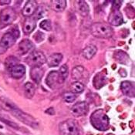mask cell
<instances>
[{
	"mask_svg": "<svg viewBox=\"0 0 135 135\" xmlns=\"http://www.w3.org/2000/svg\"><path fill=\"white\" fill-rule=\"evenodd\" d=\"M0 105L5 110H6L7 111L10 112L12 114L14 115L20 120L22 121L24 124H26L32 127H35V126L37 124L36 121L32 116L26 113H24L22 110H21L20 109L17 107V106H16L13 103L8 100L7 99H5V98L0 99Z\"/></svg>",
	"mask_w": 135,
	"mask_h": 135,
	"instance_id": "6da1fadb",
	"label": "cell"
},
{
	"mask_svg": "<svg viewBox=\"0 0 135 135\" xmlns=\"http://www.w3.org/2000/svg\"><path fill=\"white\" fill-rule=\"evenodd\" d=\"M90 122L95 129L100 131L108 130L110 127V119L103 109L94 111L90 116Z\"/></svg>",
	"mask_w": 135,
	"mask_h": 135,
	"instance_id": "7a4b0ae2",
	"label": "cell"
},
{
	"mask_svg": "<svg viewBox=\"0 0 135 135\" xmlns=\"http://www.w3.org/2000/svg\"><path fill=\"white\" fill-rule=\"evenodd\" d=\"M91 34L97 38L107 39L110 38L114 35V30L112 27L104 22H96L90 27Z\"/></svg>",
	"mask_w": 135,
	"mask_h": 135,
	"instance_id": "3957f363",
	"label": "cell"
},
{
	"mask_svg": "<svg viewBox=\"0 0 135 135\" xmlns=\"http://www.w3.org/2000/svg\"><path fill=\"white\" fill-rule=\"evenodd\" d=\"M18 37H20V31L17 29H12L5 33L0 41V54L4 53L9 48L12 46Z\"/></svg>",
	"mask_w": 135,
	"mask_h": 135,
	"instance_id": "277c9868",
	"label": "cell"
},
{
	"mask_svg": "<svg viewBox=\"0 0 135 135\" xmlns=\"http://www.w3.org/2000/svg\"><path fill=\"white\" fill-rule=\"evenodd\" d=\"M59 132L60 135H79L78 124L73 119H67L59 124Z\"/></svg>",
	"mask_w": 135,
	"mask_h": 135,
	"instance_id": "5b68a950",
	"label": "cell"
},
{
	"mask_svg": "<svg viewBox=\"0 0 135 135\" xmlns=\"http://www.w3.org/2000/svg\"><path fill=\"white\" fill-rule=\"evenodd\" d=\"M16 19V12L12 7H6L0 12V30L11 25Z\"/></svg>",
	"mask_w": 135,
	"mask_h": 135,
	"instance_id": "8992f818",
	"label": "cell"
},
{
	"mask_svg": "<svg viewBox=\"0 0 135 135\" xmlns=\"http://www.w3.org/2000/svg\"><path fill=\"white\" fill-rule=\"evenodd\" d=\"M26 62L32 67L41 66L42 65L46 62V58L43 52L40 51H33L26 59Z\"/></svg>",
	"mask_w": 135,
	"mask_h": 135,
	"instance_id": "52a82bcc",
	"label": "cell"
},
{
	"mask_svg": "<svg viewBox=\"0 0 135 135\" xmlns=\"http://www.w3.org/2000/svg\"><path fill=\"white\" fill-rule=\"evenodd\" d=\"M88 110H89L88 104L85 101H81L73 105L71 108V113L74 117H81L86 114Z\"/></svg>",
	"mask_w": 135,
	"mask_h": 135,
	"instance_id": "ba28073f",
	"label": "cell"
},
{
	"mask_svg": "<svg viewBox=\"0 0 135 135\" xmlns=\"http://www.w3.org/2000/svg\"><path fill=\"white\" fill-rule=\"evenodd\" d=\"M37 8H38L37 2L36 1H33V0L28 1V2H26V5L24 6L23 9L22 10V14L25 17H27V18L31 17V16L34 15Z\"/></svg>",
	"mask_w": 135,
	"mask_h": 135,
	"instance_id": "9c48e42d",
	"label": "cell"
},
{
	"mask_svg": "<svg viewBox=\"0 0 135 135\" xmlns=\"http://www.w3.org/2000/svg\"><path fill=\"white\" fill-rule=\"evenodd\" d=\"M108 22L112 26H120L124 22V18L121 12L117 9H112L110 14Z\"/></svg>",
	"mask_w": 135,
	"mask_h": 135,
	"instance_id": "30bf717a",
	"label": "cell"
},
{
	"mask_svg": "<svg viewBox=\"0 0 135 135\" xmlns=\"http://www.w3.org/2000/svg\"><path fill=\"white\" fill-rule=\"evenodd\" d=\"M46 83L52 89L56 88V86H57L58 84L62 83L60 80L58 71H52L49 73V75L46 77Z\"/></svg>",
	"mask_w": 135,
	"mask_h": 135,
	"instance_id": "8fae6325",
	"label": "cell"
},
{
	"mask_svg": "<svg viewBox=\"0 0 135 135\" xmlns=\"http://www.w3.org/2000/svg\"><path fill=\"white\" fill-rule=\"evenodd\" d=\"M120 89L125 96L129 97H134V85L131 81H124L120 84Z\"/></svg>",
	"mask_w": 135,
	"mask_h": 135,
	"instance_id": "7c38bea8",
	"label": "cell"
},
{
	"mask_svg": "<svg viewBox=\"0 0 135 135\" xmlns=\"http://www.w3.org/2000/svg\"><path fill=\"white\" fill-rule=\"evenodd\" d=\"M44 74V70L41 66H35L32 67L30 71V76L32 80L36 83H40L41 82L42 78Z\"/></svg>",
	"mask_w": 135,
	"mask_h": 135,
	"instance_id": "4fadbf2b",
	"label": "cell"
},
{
	"mask_svg": "<svg viewBox=\"0 0 135 135\" xmlns=\"http://www.w3.org/2000/svg\"><path fill=\"white\" fill-rule=\"evenodd\" d=\"M33 48V44L30 40L26 39L20 42L18 46V51L20 55H26Z\"/></svg>",
	"mask_w": 135,
	"mask_h": 135,
	"instance_id": "5bb4252c",
	"label": "cell"
},
{
	"mask_svg": "<svg viewBox=\"0 0 135 135\" xmlns=\"http://www.w3.org/2000/svg\"><path fill=\"white\" fill-rule=\"evenodd\" d=\"M36 26V20L33 17H29L26 18V20H25L22 30L25 34H30L35 30Z\"/></svg>",
	"mask_w": 135,
	"mask_h": 135,
	"instance_id": "9a60e30c",
	"label": "cell"
},
{
	"mask_svg": "<svg viewBox=\"0 0 135 135\" xmlns=\"http://www.w3.org/2000/svg\"><path fill=\"white\" fill-rule=\"evenodd\" d=\"M11 76L15 79H20L22 78L26 73V68L23 65L18 64L12 67L9 70Z\"/></svg>",
	"mask_w": 135,
	"mask_h": 135,
	"instance_id": "2e32d148",
	"label": "cell"
},
{
	"mask_svg": "<svg viewBox=\"0 0 135 135\" xmlns=\"http://www.w3.org/2000/svg\"><path fill=\"white\" fill-rule=\"evenodd\" d=\"M62 60V55L61 53H54L51 55L48 60H46V62L48 63V66L50 67L57 66L60 65Z\"/></svg>",
	"mask_w": 135,
	"mask_h": 135,
	"instance_id": "e0dca14e",
	"label": "cell"
},
{
	"mask_svg": "<svg viewBox=\"0 0 135 135\" xmlns=\"http://www.w3.org/2000/svg\"><path fill=\"white\" fill-rule=\"evenodd\" d=\"M97 52V48L94 45H89L83 49L82 54L83 57L86 58V60H91Z\"/></svg>",
	"mask_w": 135,
	"mask_h": 135,
	"instance_id": "ac0fdd59",
	"label": "cell"
},
{
	"mask_svg": "<svg viewBox=\"0 0 135 135\" xmlns=\"http://www.w3.org/2000/svg\"><path fill=\"white\" fill-rule=\"evenodd\" d=\"M51 7L54 11L60 12L66 7V1L65 0H54L51 1Z\"/></svg>",
	"mask_w": 135,
	"mask_h": 135,
	"instance_id": "d6986e66",
	"label": "cell"
},
{
	"mask_svg": "<svg viewBox=\"0 0 135 135\" xmlns=\"http://www.w3.org/2000/svg\"><path fill=\"white\" fill-rule=\"evenodd\" d=\"M24 91H25V96L27 98L31 99L35 94V91H36L35 86L30 82H27L24 85Z\"/></svg>",
	"mask_w": 135,
	"mask_h": 135,
	"instance_id": "ffe728a7",
	"label": "cell"
},
{
	"mask_svg": "<svg viewBox=\"0 0 135 135\" xmlns=\"http://www.w3.org/2000/svg\"><path fill=\"white\" fill-rule=\"evenodd\" d=\"M106 80H107V78L101 75L100 73H98L94 80V85L95 86V88L97 89H100L101 88L104 84L106 83Z\"/></svg>",
	"mask_w": 135,
	"mask_h": 135,
	"instance_id": "44dd1931",
	"label": "cell"
},
{
	"mask_svg": "<svg viewBox=\"0 0 135 135\" xmlns=\"http://www.w3.org/2000/svg\"><path fill=\"white\" fill-rule=\"evenodd\" d=\"M84 85L83 83L79 82V81H76L71 84L70 86V90L71 93L76 94H81L84 90Z\"/></svg>",
	"mask_w": 135,
	"mask_h": 135,
	"instance_id": "7402d4cb",
	"label": "cell"
},
{
	"mask_svg": "<svg viewBox=\"0 0 135 135\" xmlns=\"http://www.w3.org/2000/svg\"><path fill=\"white\" fill-rule=\"evenodd\" d=\"M18 64H19V60L16 56H11L6 60V66L9 70H10L12 67H14Z\"/></svg>",
	"mask_w": 135,
	"mask_h": 135,
	"instance_id": "603a6c76",
	"label": "cell"
},
{
	"mask_svg": "<svg viewBox=\"0 0 135 135\" xmlns=\"http://www.w3.org/2000/svg\"><path fill=\"white\" fill-rule=\"evenodd\" d=\"M78 7H79V12L80 13V15H82L83 16H86L88 15L89 13V7L88 5L84 2V1H79L78 2Z\"/></svg>",
	"mask_w": 135,
	"mask_h": 135,
	"instance_id": "cb8c5ba5",
	"label": "cell"
},
{
	"mask_svg": "<svg viewBox=\"0 0 135 135\" xmlns=\"http://www.w3.org/2000/svg\"><path fill=\"white\" fill-rule=\"evenodd\" d=\"M83 66H76L75 68H73L72 70V77L74 80H80L82 77V75L83 73Z\"/></svg>",
	"mask_w": 135,
	"mask_h": 135,
	"instance_id": "d4e9b609",
	"label": "cell"
},
{
	"mask_svg": "<svg viewBox=\"0 0 135 135\" xmlns=\"http://www.w3.org/2000/svg\"><path fill=\"white\" fill-rule=\"evenodd\" d=\"M68 66H67V65L66 64H64V65H62V66L60 67V70L58 71V73H59V75H60V80H61V82L63 83L64 81H65V80L67 78V76H68Z\"/></svg>",
	"mask_w": 135,
	"mask_h": 135,
	"instance_id": "484cf974",
	"label": "cell"
},
{
	"mask_svg": "<svg viewBox=\"0 0 135 135\" xmlns=\"http://www.w3.org/2000/svg\"><path fill=\"white\" fill-rule=\"evenodd\" d=\"M62 99L66 103H73L76 99V96L71 92H66L62 94Z\"/></svg>",
	"mask_w": 135,
	"mask_h": 135,
	"instance_id": "4316f807",
	"label": "cell"
},
{
	"mask_svg": "<svg viewBox=\"0 0 135 135\" xmlns=\"http://www.w3.org/2000/svg\"><path fill=\"white\" fill-rule=\"evenodd\" d=\"M40 28L46 30V31H50L52 30V24H51V21L49 20H45L42 22L40 25Z\"/></svg>",
	"mask_w": 135,
	"mask_h": 135,
	"instance_id": "83f0119b",
	"label": "cell"
},
{
	"mask_svg": "<svg viewBox=\"0 0 135 135\" xmlns=\"http://www.w3.org/2000/svg\"><path fill=\"white\" fill-rule=\"evenodd\" d=\"M44 13H45V12H44V9L42 8V7H39V8H37V9L36 11L35 12V13H34V19L36 20H40V19H41L43 17V16H44Z\"/></svg>",
	"mask_w": 135,
	"mask_h": 135,
	"instance_id": "f1b7e54d",
	"label": "cell"
},
{
	"mask_svg": "<svg viewBox=\"0 0 135 135\" xmlns=\"http://www.w3.org/2000/svg\"><path fill=\"white\" fill-rule=\"evenodd\" d=\"M0 120H2V121L3 123H5L6 124L9 125L10 127H12L13 129L19 130V128H20V127L16 124V123H14V122H12V121H10V120H6V119H4V118H0Z\"/></svg>",
	"mask_w": 135,
	"mask_h": 135,
	"instance_id": "f546056e",
	"label": "cell"
},
{
	"mask_svg": "<svg viewBox=\"0 0 135 135\" xmlns=\"http://www.w3.org/2000/svg\"><path fill=\"white\" fill-rule=\"evenodd\" d=\"M123 3V1H114L113 2V9H117L119 10V9L120 8L121 5Z\"/></svg>",
	"mask_w": 135,
	"mask_h": 135,
	"instance_id": "4dcf8cb0",
	"label": "cell"
},
{
	"mask_svg": "<svg viewBox=\"0 0 135 135\" xmlns=\"http://www.w3.org/2000/svg\"><path fill=\"white\" fill-rule=\"evenodd\" d=\"M11 2L10 0H7V1H0V5H8Z\"/></svg>",
	"mask_w": 135,
	"mask_h": 135,
	"instance_id": "1f68e13d",
	"label": "cell"
}]
</instances>
